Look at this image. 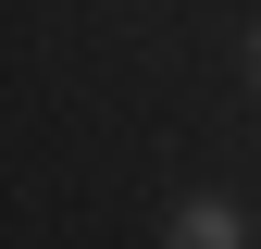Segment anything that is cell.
I'll use <instances>...</instances> for the list:
<instances>
[{
    "instance_id": "1",
    "label": "cell",
    "mask_w": 261,
    "mask_h": 249,
    "mask_svg": "<svg viewBox=\"0 0 261 249\" xmlns=\"http://www.w3.org/2000/svg\"><path fill=\"white\" fill-rule=\"evenodd\" d=\"M162 249H249V200H224V187L174 200V212H162Z\"/></svg>"
},
{
    "instance_id": "2",
    "label": "cell",
    "mask_w": 261,
    "mask_h": 249,
    "mask_svg": "<svg viewBox=\"0 0 261 249\" xmlns=\"http://www.w3.org/2000/svg\"><path fill=\"white\" fill-rule=\"evenodd\" d=\"M249 87H261V25H249Z\"/></svg>"
}]
</instances>
